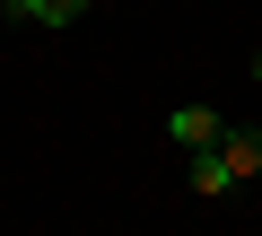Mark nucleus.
<instances>
[{
    "label": "nucleus",
    "mask_w": 262,
    "mask_h": 236,
    "mask_svg": "<svg viewBox=\"0 0 262 236\" xmlns=\"http://www.w3.org/2000/svg\"><path fill=\"white\" fill-rule=\"evenodd\" d=\"M219 132H227V123H219L210 105H175V114H166V140H175L184 158H192V149H219Z\"/></svg>",
    "instance_id": "obj_1"
},
{
    "label": "nucleus",
    "mask_w": 262,
    "mask_h": 236,
    "mask_svg": "<svg viewBox=\"0 0 262 236\" xmlns=\"http://www.w3.org/2000/svg\"><path fill=\"white\" fill-rule=\"evenodd\" d=\"M219 158L236 166V184L262 175V123H227V132H219Z\"/></svg>",
    "instance_id": "obj_2"
},
{
    "label": "nucleus",
    "mask_w": 262,
    "mask_h": 236,
    "mask_svg": "<svg viewBox=\"0 0 262 236\" xmlns=\"http://www.w3.org/2000/svg\"><path fill=\"white\" fill-rule=\"evenodd\" d=\"M219 192H236V166L219 149H192V201H219Z\"/></svg>",
    "instance_id": "obj_3"
},
{
    "label": "nucleus",
    "mask_w": 262,
    "mask_h": 236,
    "mask_svg": "<svg viewBox=\"0 0 262 236\" xmlns=\"http://www.w3.org/2000/svg\"><path fill=\"white\" fill-rule=\"evenodd\" d=\"M9 9H18L27 27H79V18H88V0H9Z\"/></svg>",
    "instance_id": "obj_4"
},
{
    "label": "nucleus",
    "mask_w": 262,
    "mask_h": 236,
    "mask_svg": "<svg viewBox=\"0 0 262 236\" xmlns=\"http://www.w3.org/2000/svg\"><path fill=\"white\" fill-rule=\"evenodd\" d=\"M253 79H262V53H253Z\"/></svg>",
    "instance_id": "obj_5"
}]
</instances>
